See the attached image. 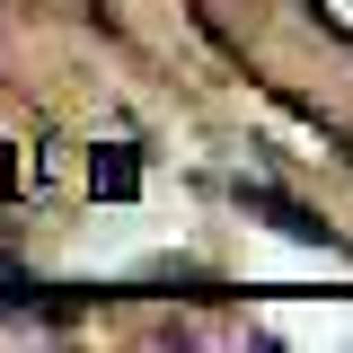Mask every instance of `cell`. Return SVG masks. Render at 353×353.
<instances>
[{"label": "cell", "instance_id": "obj_1", "mask_svg": "<svg viewBox=\"0 0 353 353\" xmlns=\"http://www.w3.org/2000/svg\"><path fill=\"white\" fill-rule=\"evenodd\" d=\"M132 185H141V168H132V159H106V150H97V194H132Z\"/></svg>", "mask_w": 353, "mask_h": 353}]
</instances>
